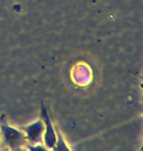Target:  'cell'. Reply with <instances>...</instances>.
I'll use <instances>...</instances> for the list:
<instances>
[{"instance_id": "6da1fadb", "label": "cell", "mask_w": 143, "mask_h": 151, "mask_svg": "<svg viewBox=\"0 0 143 151\" xmlns=\"http://www.w3.org/2000/svg\"><path fill=\"white\" fill-rule=\"evenodd\" d=\"M1 132L3 134L5 144H7L12 149L19 148L20 146L26 144V135L23 132L11 128V127H8L5 122H3V125L1 124Z\"/></svg>"}, {"instance_id": "7a4b0ae2", "label": "cell", "mask_w": 143, "mask_h": 151, "mask_svg": "<svg viewBox=\"0 0 143 151\" xmlns=\"http://www.w3.org/2000/svg\"><path fill=\"white\" fill-rule=\"evenodd\" d=\"M41 116L44 119V122L46 124V127H47V132H46V134H45V144H46V146L48 148H53L54 145L56 144V137H55V134H54V129L52 128V125H51L50 119H49V117H48V114L43 105H42Z\"/></svg>"}, {"instance_id": "3957f363", "label": "cell", "mask_w": 143, "mask_h": 151, "mask_svg": "<svg viewBox=\"0 0 143 151\" xmlns=\"http://www.w3.org/2000/svg\"><path fill=\"white\" fill-rule=\"evenodd\" d=\"M22 129L27 132L28 134V139L32 143L40 142L41 141V134L43 132V126H42L41 121H38L33 125L27 127V128H22Z\"/></svg>"}, {"instance_id": "277c9868", "label": "cell", "mask_w": 143, "mask_h": 151, "mask_svg": "<svg viewBox=\"0 0 143 151\" xmlns=\"http://www.w3.org/2000/svg\"><path fill=\"white\" fill-rule=\"evenodd\" d=\"M58 137H59V145H58L57 147H54V149H68L66 147V145H65V142L63 141V139H62V135H61V134H58Z\"/></svg>"}]
</instances>
